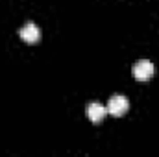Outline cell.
<instances>
[{
	"mask_svg": "<svg viewBox=\"0 0 159 157\" xmlns=\"http://www.w3.org/2000/svg\"><path fill=\"white\" fill-rule=\"evenodd\" d=\"M19 35H20V39L26 41V43H37L41 39V28L35 22H26L19 30Z\"/></svg>",
	"mask_w": 159,
	"mask_h": 157,
	"instance_id": "cell-3",
	"label": "cell"
},
{
	"mask_svg": "<svg viewBox=\"0 0 159 157\" xmlns=\"http://www.w3.org/2000/svg\"><path fill=\"white\" fill-rule=\"evenodd\" d=\"M107 115V107L106 105H102L100 102H91L89 105H87V117L91 122H94V124H98V122H102L104 118Z\"/></svg>",
	"mask_w": 159,
	"mask_h": 157,
	"instance_id": "cell-4",
	"label": "cell"
},
{
	"mask_svg": "<svg viewBox=\"0 0 159 157\" xmlns=\"http://www.w3.org/2000/svg\"><path fill=\"white\" fill-rule=\"evenodd\" d=\"M131 72H133V78L135 79L146 81V79H150L154 74H156V67H154V63L148 61V59H139V61L133 65Z\"/></svg>",
	"mask_w": 159,
	"mask_h": 157,
	"instance_id": "cell-2",
	"label": "cell"
},
{
	"mask_svg": "<svg viewBox=\"0 0 159 157\" xmlns=\"http://www.w3.org/2000/svg\"><path fill=\"white\" fill-rule=\"evenodd\" d=\"M128 109H129V100L122 94L111 96L109 102H107V113L111 117H122V115L128 113Z\"/></svg>",
	"mask_w": 159,
	"mask_h": 157,
	"instance_id": "cell-1",
	"label": "cell"
}]
</instances>
